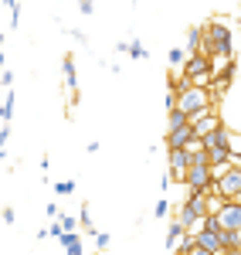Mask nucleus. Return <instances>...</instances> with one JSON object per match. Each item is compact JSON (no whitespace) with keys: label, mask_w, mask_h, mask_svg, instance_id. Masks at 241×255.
Here are the masks:
<instances>
[{"label":"nucleus","mask_w":241,"mask_h":255,"mask_svg":"<svg viewBox=\"0 0 241 255\" xmlns=\"http://www.w3.org/2000/svg\"><path fill=\"white\" fill-rule=\"evenodd\" d=\"M238 38H241V34H238Z\"/></svg>","instance_id":"obj_31"},{"label":"nucleus","mask_w":241,"mask_h":255,"mask_svg":"<svg viewBox=\"0 0 241 255\" xmlns=\"http://www.w3.org/2000/svg\"><path fill=\"white\" fill-rule=\"evenodd\" d=\"M58 242H61V249H65L68 255H81V238L75 235V232H72V235H61Z\"/></svg>","instance_id":"obj_13"},{"label":"nucleus","mask_w":241,"mask_h":255,"mask_svg":"<svg viewBox=\"0 0 241 255\" xmlns=\"http://www.w3.org/2000/svg\"><path fill=\"white\" fill-rule=\"evenodd\" d=\"M7 139H10V126L0 129V150H7Z\"/></svg>","instance_id":"obj_27"},{"label":"nucleus","mask_w":241,"mask_h":255,"mask_svg":"<svg viewBox=\"0 0 241 255\" xmlns=\"http://www.w3.org/2000/svg\"><path fill=\"white\" fill-rule=\"evenodd\" d=\"M201 44H204V27L201 24H190L187 27V55H197Z\"/></svg>","instance_id":"obj_10"},{"label":"nucleus","mask_w":241,"mask_h":255,"mask_svg":"<svg viewBox=\"0 0 241 255\" xmlns=\"http://www.w3.org/2000/svg\"><path fill=\"white\" fill-rule=\"evenodd\" d=\"M0 119H3V126H10V119H14V89H7V92H3V102H0Z\"/></svg>","instance_id":"obj_12"},{"label":"nucleus","mask_w":241,"mask_h":255,"mask_svg":"<svg viewBox=\"0 0 241 255\" xmlns=\"http://www.w3.org/2000/svg\"><path fill=\"white\" fill-rule=\"evenodd\" d=\"M79 225L85 232H92L95 235V225H92V215H88V204H81V215H79Z\"/></svg>","instance_id":"obj_19"},{"label":"nucleus","mask_w":241,"mask_h":255,"mask_svg":"<svg viewBox=\"0 0 241 255\" xmlns=\"http://www.w3.org/2000/svg\"><path fill=\"white\" fill-rule=\"evenodd\" d=\"M153 218H170V201H166V197H160V201H157V208H153Z\"/></svg>","instance_id":"obj_20"},{"label":"nucleus","mask_w":241,"mask_h":255,"mask_svg":"<svg viewBox=\"0 0 241 255\" xmlns=\"http://www.w3.org/2000/svg\"><path fill=\"white\" fill-rule=\"evenodd\" d=\"M7 10H10V27H17V17H20V3H17V0H10V3H7Z\"/></svg>","instance_id":"obj_23"},{"label":"nucleus","mask_w":241,"mask_h":255,"mask_svg":"<svg viewBox=\"0 0 241 255\" xmlns=\"http://www.w3.org/2000/svg\"><path fill=\"white\" fill-rule=\"evenodd\" d=\"M0 89H3V92H7V89H14V72H10V68H3V72H0Z\"/></svg>","instance_id":"obj_21"},{"label":"nucleus","mask_w":241,"mask_h":255,"mask_svg":"<svg viewBox=\"0 0 241 255\" xmlns=\"http://www.w3.org/2000/svg\"><path fill=\"white\" fill-rule=\"evenodd\" d=\"M187 153H190V157H197V153H204V139H190V143H187Z\"/></svg>","instance_id":"obj_22"},{"label":"nucleus","mask_w":241,"mask_h":255,"mask_svg":"<svg viewBox=\"0 0 241 255\" xmlns=\"http://www.w3.org/2000/svg\"><path fill=\"white\" fill-rule=\"evenodd\" d=\"M180 126H187V116H183L180 109H170V113H166V133H170V129H180Z\"/></svg>","instance_id":"obj_14"},{"label":"nucleus","mask_w":241,"mask_h":255,"mask_svg":"<svg viewBox=\"0 0 241 255\" xmlns=\"http://www.w3.org/2000/svg\"><path fill=\"white\" fill-rule=\"evenodd\" d=\"M211 177H214V184H211V194H218L221 201H235L241 194V170L238 167H211Z\"/></svg>","instance_id":"obj_1"},{"label":"nucleus","mask_w":241,"mask_h":255,"mask_svg":"<svg viewBox=\"0 0 241 255\" xmlns=\"http://www.w3.org/2000/svg\"><path fill=\"white\" fill-rule=\"evenodd\" d=\"M187 191L190 194H211V184H214V177H211V167L207 163H190V170H187Z\"/></svg>","instance_id":"obj_4"},{"label":"nucleus","mask_w":241,"mask_h":255,"mask_svg":"<svg viewBox=\"0 0 241 255\" xmlns=\"http://www.w3.org/2000/svg\"><path fill=\"white\" fill-rule=\"evenodd\" d=\"M0 218H3V225H14V208H10V204H7V208H3V211H0Z\"/></svg>","instance_id":"obj_26"},{"label":"nucleus","mask_w":241,"mask_h":255,"mask_svg":"<svg viewBox=\"0 0 241 255\" xmlns=\"http://www.w3.org/2000/svg\"><path fill=\"white\" fill-rule=\"evenodd\" d=\"M166 61H170V68H177V65H183V61H187V48H173V51L166 55Z\"/></svg>","instance_id":"obj_18"},{"label":"nucleus","mask_w":241,"mask_h":255,"mask_svg":"<svg viewBox=\"0 0 241 255\" xmlns=\"http://www.w3.org/2000/svg\"><path fill=\"white\" fill-rule=\"evenodd\" d=\"M58 225H61L65 235H72V232L79 228V218H75V215H58Z\"/></svg>","instance_id":"obj_17"},{"label":"nucleus","mask_w":241,"mask_h":255,"mask_svg":"<svg viewBox=\"0 0 241 255\" xmlns=\"http://www.w3.org/2000/svg\"><path fill=\"white\" fill-rule=\"evenodd\" d=\"M187 123H190V129H194V136H197V139H204L207 133H214V129H221V126H224L221 116H218L214 109H211V113H201V116H190Z\"/></svg>","instance_id":"obj_5"},{"label":"nucleus","mask_w":241,"mask_h":255,"mask_svg":"<svg viewBox=\"0 0 241 255\" xmlns=\"http://www.w3.org/2000/svg\"><path fill=\"white\" fill-rule=\"evenodd\" d=\"M218 225H221V232H241V208L238 204H231V201H224L221 211H218Z\"/></svg>","instance_id":"obj_6"},{"label":"nucleus","mask_w":241,"mask_h":255,"mask_svg":"<svg viewBox=\"0 0 241 255\" xmlns=\"http://www.w3.org/2000/svg\"><path fill=\"white\" fill-rule=\"evenodd\" d=\"M231 139H235V133L228 129V126H221V129H214V133H207L204 136V150H231Z\"/></svg>","instance_id":"obj_7"},{"label":"nucleus","mask_w":241,"mask_h":255,"mask_svg":"<svg viewBox=\"0 0 241 255\" xmlns=\"http://www.w3.org/2000/svg\"><path fill=\"white\" fill-rule=\"evenodd\" d=\"M129 58H136V61H146V58H150V51L143 48V41H140V38L129 41Z\"/></svg>","instance_id":"obj_15"},{"label":"nucleus","mask_w":241,"mask_h":255,"mask_svg":"<svg viewBox=\"0 0 241 255\" xmlns=\"http://www.w3.org/2000/svg\"><path fill=\"white\" fill-rule=\"evenodd\" d=\"M194 139V129H190V123L180 126V129H170L166 133V150H187V143Z\"/></svg>","instance_id":"obj_8"},{"label":"nucleus","mask_w":241,"mask_h":255,"mask_svg":"<svg viewBox=\"0 0 241 255\" xmlns=\"http://www.w3.org/2000/svg\"><path fill=\"white\" fill-rule=\"evenodd\" d=\"M55 187V197H68V194H75V180L68 177V180H58V184H51Z\"/></svg>","instance_id":"obj_16"},{"label":"nucleus","mask_w":241,"mask_h":255,"mask_svg":"<svg viewBox=\"0 0 241 255\" xmlns=\"http://www.w3.org/2000/svg\"><path fill=\"white\" fill-rule=\"evenodd\" d=\"M231 204H238V208H241V194H238V197H235V201H231Z\"/></svg>","instance_id":"obj_28"},{"label":"nucleus","mask_w":241,"mask_h":255,"mask_svg":"<svg viewBox=\"0 0 241 255\" xmlns=\"http://www.w3.org/2000/svg\"><path fill=\"white\" fill-rule=\"evenodd\" d=\"M183 238H187V232H183L177 221H170V228H166V252L173 255V252H177V245H180Z\"/></svg>","instance_id":"obj_11"},{"label":"nucleus","mask_w":241,"mask_h":255,"mask_svg":"<svg viewBox=\"0 0 241 255\" xmlns=\"http://www.w3.org/2000/svg\"><path fill=\"white\" fill-rule=\"evenodd\" d=\"M44 215L51 218V221H58V215H61V211H58V201H51V204L44 208Z\"/></svg>","instance_id":"obj_24"},{"label":"nucleus","mask_w":241,"mask_h":255,"mask_svg":"<svg viewBox=\"0 0 241 255\" xmlns=\"http://www.w3.org/2000/svg\"><path fill=\"white\" fill-rule=\"evenodd\" d=\"M177 109L190 119V116H201V113H211V109H214V99H211L207 89L190 85V89H183L180 96H177Z\"/></svg>","instance_id":"obj_2"},{"label":"nucleus","mask_w":241,"mask_h":255,"mask_svg":"<svg viewBox=\"0 0 241 255\" xmlns=\"http://www.w3.org/2000/svg\"><path fill=\"white\" fill-rule=\"evenodd\" d=\"M61 72H65V85H68V92H79V72H75V58H72V55H65Z\"/></svg>","instance_id":"obj_9"},{"label":"nucleus","mask_w":241,"mask_h":255,"mask_svg":"<svg viewBox=\"0 0 241 255\" xmlns=\"http://www.w3.org/2000/svg\"><path fill=\"white\" fill-rule=\"evenodd\" d=\"M221 255H241V252H231V249H228V252H221Z\"/></svg>","instance_id":"obj_29"},{"label":"nucleus","mask_w":241,"mask_h":255,"mask_svg":"<svg viewBox=\"0 0 241 255\" xmlns=\"http://www.w3.org/2000/svg\"><path fill=\"white\" fill-rule=\"evenodd\" d=\"M238 170H241V160H238Z\"/></svg>","instance_id":"obj_30"},{"label":"nucleus","mask_w":241,"mask_h":255,"mask_svg":"<svg viewBox=\"0 0 241 255\" xmlns=\"http://www.w3.org/2000/svg\"><path fill=\"white\" fill-rule=\"evenodd\" d=\"M109 242H112V238L105 235V232H99V235H95V249H109Z\"/></svg>","instance_id":"obj_25"},{"label":"nucleus","mask_w":241,"mask_h":255,"mask_svg":"<svg viewBox=\"0 0 241 255\" xmlns=\"http://www.w3.org/2000/svg\"><path fill=\"white\" fill-rule=\"evenodd\" d=\"M183 79L190 82V85H197V89H207V85L214 82L211 58H204V55H187V61H183Z\"/></svg>","instance_id":"obj_3"}]
</instances>
